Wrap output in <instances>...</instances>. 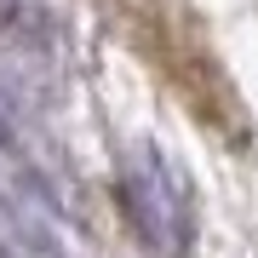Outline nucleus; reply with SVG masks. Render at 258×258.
<instances>
[{
	"mask_svg": "<svg viewBox=\"0 0 258 258\" xmlns=\"http://www.w3.org/2000/svg\"><path fill=\"white\" fill-rule=\"evenodd\" d=\"M120 189H126V212H132V224H138V235L155 252H178L189 241L184 189H178V178L166 172V161L155 155V149L126 155V166H120Z\"/></svg>",
	"mask_w": 258,
	"mask_h": 258,
	"instance_id": "nucleus-1",
	"label": "nucleus"
}]
</instances>
